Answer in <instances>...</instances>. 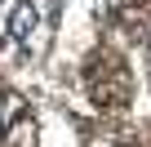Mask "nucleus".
Returning <instances> with one entry per match:
<instances>
[{
	"label": "nucleus",
	"instance_id": "nucleus-1",
	"mask_svg": "<svg viewBox=\"0 0 151 147\" xmlns=\"http://www.w3.org/2000/svg\"><path fill=\"white\" fill-rule=\"evenodd\" d=\"M89 89H93V103L120 107L129 98V71L116 58H93V67H89Z\"/></svg>",
	"mask_w": 151,
	"mask_h": 147
},
{
	"label": "nucleus",
	"instance_id": "nucleus-3",
	"mask_svg": "<svg viewBox=\"0 0 151 147\" xmlns=\"http://www.w3.org/2000/svg\"><path fill=\"white\" fill-rule=\"evenodd\" d=\"M14 112H18V98H14L9 89H0V125H5V120H9Z\"/></svg>",
	"mask_w": 151,
	"mask_h": 147
},
{
	"label": "nucleus",
	"instance_id": "nucleus-4",
	"mask_svg": "<svg viewBox=\"0 0 151 147\" xmlns=\"http://www.w3.org/2000/svg\"><path fill=\"white\" fill-rule=\"evenodd\" d=\"M107 147H111V143H107Z\"/></svg>",
	"mask_w": 151,
	"mask_h": 147
},
{
	"label": "nucleus",
	"instance_id": "nucleus-2",
	"mask_svg": "<svg viewBox=\"0 0 151 147\" xmlns=\"http://www.w3.org/2000/svg\"><path fill=\"white\" fill-rule=\"evenodd\" d=\"M5 147H36V120H18L14 134L5 138Z\"/></svg>",
	"mask_w": 151,
	"mask_h": 147
}]
</instances>
